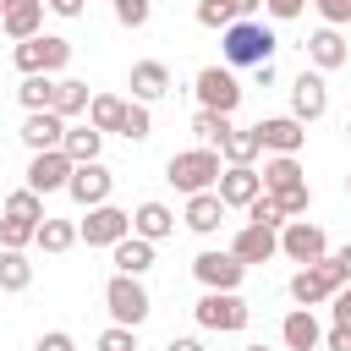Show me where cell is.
Segmentation results:
<instances>
[{"instance_id":"6da1fadb","label":"cell","mask_w":351,"mask_h":351,"mask_svg":"<svg viewBox=\"0 0 351 351\" xmlns=\"http://www.w3.org/2000/svg\"><path fill=\"white\" fill-rule=\"evenodd\" d=\"M219 49H225V66L236 71V66H263V60H274V49H280V38H274V27H263L258 16H241V22H230L225 33H219Z\"/></svg>"},{"instance_id":"7a4b0ae2","label":"cell","mask_w":351,"mask_h":351,"mask_svg":"<svg viewBox=\"0 0 351 351\" xmlns=\"http://www.w3.org/2000/svg\"><path fill=\"white\" fill-rule=\"evenodd\" d=\"M219 170H225V159H219V148H181V154H170L165 159V181L176 186V192H208V186H219Z\"/></svg>"},{"instance_id":"3957f363","label":"cell","mask_w":351,"mask_h":351,"mask_svg":"<svg viewBox=\"0 0 351 351\" xmlns=\"http://www.w3.org/2000/svg\"><path fill=\"white\" fill-rule=\"evenodd\" d=\"M346 280H351V274H346V269H340V258L329 252V258L302 263V269L291 274V302H296V307H318V302H329Z\"/></svg>"},{"instance_id":"277c9868","label":"cell","mask_w":351,"mask_h":351,"mask_svg":"<svg viewBox=\"0 0 351 351\" xmlns=\"http://www.w3.org/2000/svg\"><path fill=\"white\" fill-rule=\"evenodd\" d=\"M104 307H110V324H143L148 313H154V296H148V285H143V274H110V285H104Z\"/></svg>"},{"instance_id":"5b68a950","label":"cell","mask_w":351,"mask_h":351,"mask_svg":"<svg viewBox=\"0 0 351 351\" xmlns=\"http://www.w3.org/2000/svg\"><path fill=\"white\" fill-rule=\"evenodd\" d=\"M11 60H16V71H22V77H33V71L60 77V71H66V60H71V44H66L60 33H33V38H22V44L11 49Z\"/></svg>"},{"instance_id":"8992f818","label":"cell","mask_w":351,"mask_h":351,"mask_svg":"<svg viewBox=\"0 0 351 351\" xmlns=\"http://www.w3.org/2000/svg\"><path fill=\"white\" fill-rule=\"evenodd\" d=\"M192 318H197V329H214V335H236V329H247L252 307H247L236 291H203V296H197V307H192Z\"/></svg>"},{"instance_id":"52a82bcc","label":"cell","mask_w":351,"mask_h":351,"mask_svg":"<svg viewBox=\"0 0 351 351\" xmlns=\"http://www.w3.org/2000/svg\"><path fill=\"white\" fill-rule=\"evenodd\" d=\"M192 274H197V285H203V291H241L247 263H241L230 247H208V252H197V258H192Z\"/></svg>"},{"instance_id":"ba28073f","label":"cell","mask_w":351,"mask_h":351,"mask_svg":"<svg viewBox=\"0 0 351 351\" xmlns=\"http://www.w3.org/2000/svg\"><path fill=\"white\" fill-rule=\"evenodd\" d=\"M192 93H197V110H219V115H236V104H241V82L230 66H203Z\"/></svg>"},{"instance_id":"9c48e42d","label":"cell","mask_w":351,"mask_h":351,"mask_svg":"<svg viewBox=\"0 0 351 351\" xmlns=\"http://www.w3.org/2000/svg\"><path fill=\"white\" fill-rule=\"evenodd\" d=\"M280 258H291V263H318V258H329L324 225H313V219H285V225H280Z\"/></svg>"},{"instance_id":"30bf717a","label":"cell","mask_w":351,"mask_h":351,"mask_svg":"<svg viewBox=\"0 0 351 351\" xmlns=\"http://www.w3.org/2000/svg\"><path fill=\"white\" fill-rule=\"evenodd\" d=\"M77 236L88 247H115L121 236H132V214L115 208V203H99V208H88V219L77 225Z\"/></svg>"},{"instance_id":"8fae6325","label":"cell","mask_w":351,"mask_h":351,"mask_svg":"<svg viewBox=\"0 0 351 351\" xmlns=\"http://www.w3.org/2000/svg\"><path fill=\"white\" fill-rule=\"evenodd\" d=\"M71 170H77V159H71L66 148H44V154L27 159V186H33V192H66Z\"/></svg>"},{"instance_id":"7c38bea8","label":"cell","mask_w":351,"mask_h":351,"mask_svg":"<svg viewBox=\"0 0 351 351\" xmlns=\"http://www.w3.org/2000/svg\"><path fill=\"white\" fill-rule=\"evenodd\" d=\"M66 192H71V203H77V208H99V203H110V192H115V176H110L99 159H88V165H77V170H71Z\"/></svg>"},{"instance_id":"4fadbf2b","label":"cell","mask_w":351,"mask_h":351,"mask_svg":"<svg viewBox=\"0 0 351 351\" xmlns=\"http://www.w3.org/2000/svg\"><path fill=\"white\" fill-rule=\"evenodd\" d=\"M252 132H258L263 154H302V148H307V126H302L296 115H263Z\"/></svg>"},{"instance_id":"5bb4252c","label":"cell","mask_w":351,"mask_h":351,"mask_svg":"<svg viewBox=\"0 0 351 351\" xmlns=\"http://www.w3.org/2000/svg\"><path fill=\"white\" fill-rule=\"evenodd\" d=\"M307 60H313V71H340V66H351V38L324 22L318 33H307Z\"/></svg>"},{"instance_id":"9a60e30c","label":"cell","mask_w":351,"mask_h":351,"mask_svg":"<svg viewBox=\"0 0 351 351\" xmlns=\"http://www.w3.org/2000/svg\"><path fill=\"white\" fill-rule=\"evenodd\" d=\"M329 110V82H324V71H302V77H291V115L307 126V121H318Z\"/></svg>"},{"instance_id":"2e32d148","label":"cell","mask_w":351,"mask_h":351,"mask_svg":"<svg viewBox=\"0 0 351 351\" xmlns=\"http://www.w3.org/2000/svg\"><path fill=\"white\" fill-rule=\"evenodd\" d=\"M66 115L60 110H27V121H22V143H27V154H44V148H60L66 143Z\"/></svg>"},{"instance_id":"e0dca14e","label":"cell","mask_w":351,"mask_h":351,"mask_svg":"<svg viewBox=\"0 0 351 351\" xmlns=\"http://www.w3.org/2000/svg\"><path fill=\"white\" fill-rule=\"evenodd\" d=\"M214 192L225 197V208H241V214H247V203L263 192V176H258V165H225Z\"/></svg>"},{"instance_id":"ac0fdd59","label":"cell","mask_w":351,"mask_h":351,"mask_svg":"<svg viewBox=\"0 0 351 351\" xmlns=\"http://www.w3.org/2000/svg\"><path fill=\"white\" fill-rule=\"evenodd\" d=\"M230 252L252 269V263H269V258H280V230H269V225H241L236 236H230Z\"/></svg>"},{"instance_id":"d6986e66","label":"cell","mask_w":351,"mask_h":351,"mask_svg":"<svg viewBox=\"0 0 351 351\" xmlns=\"http://www.w3.org/2000/svg\"><path fill=\"white\" fill-rule=\"evenodd\" d=\"M181 219H186V230H197V236H214L219 225H225V197L208 186V192H192L186 197V208H181Z\"/></svg>"},{"instance_id":"ffe728a7","label":"cell","mask_w":351,"mask_h":351,"mask_svg":"<svg viewBox=\"0 0 351 351\" xmlns=\"http://www.w3.org/2000/svg\"><path fill=\"white\" fill-rule=\"evenodd\" d=\"M280 340H285V351H318L324 346V324L313 318V307H291L285 324H280Z\"/></svg>"},{"instance_id":"44dd1931","label":"cell","mask_w":351,"mask_h":351,"mask_svg":"<svg viewBox=\"0 0 351 351\" xmlns=\"http://www.w3.org/2000/svg\"><path fill=\"white\" fill-rule=\"evenodd\" d=\"M44 0H11L5 5V16H0V33L11 38V44H22V38H33V33H44Z\"/></svg>"},{"instance_id":"7402d4cb","label":"cell","mask_w":351,"mask_h":351,"mask_svg":"<svg viewBox=\"0 0 351 351\" xmlns=\"http://www.w3.org/2000/svg\"><path fill=\"white\" fill-rule=\"evenodd\" d=\"M126 88H132V99L154 104V99H165V93H170V66H165V60H137V66H132V77H126Z\"/></svg>"},{"instance_id":"603a6c76","label":"cell","mask_w":351,"mask_h":351,"mask_svg":"<svg viewBox=\"0 0 351 351\" xmlns=\"http://www.w3.org/2000/svg\"><path fill=\"white\" fill-rule=\"evenodd\" d=\"M154 247H159V241H143L137 230H132V236H121V241L110 247L115 274H148V269H154Z\"/></svg>"},{"instance_id":"cb8c5ba5","label":"cell","mask_w":351,"mask_h":351,"mask_svg":"<svg viewBox=\"0 0 351 351\" xmlns=\"http://www.w3.org/2000/svg\"><path fill=\"white\" fill-rule=\"evenodd\" d=\"M132 230H137L143 241H165V236L176 230V208H170V203H159V197H148V203H137Z\"/></svg>"},{"instance_id":"d4e9b609","label":"cell","mask_w":351,"mask_h":351,"mask_svg":"<svg viewBox=\"0 0 351 351\" xmlns=\"http://www.w3.org/2000/svg\"><path fill=\"white\" fill-rule=\"evenodd\" d=\"M258 176H263V192H274V197H280V192H291V186H302V181H307V176H302V159H296V154H269V159H263V170H258Z\"/></svg>"},{"instance_id":"484cf974","label":"cell","mask_w":351,"mask_h":351,"mask_svg":"<svg viewBox=\"0 0 351 351\" xmlns=\"http://www.w3.org/2000/svg\"><path fill=\"white\" fill-rule=\"evenodd\" d=\"M77 165H88V159H99L104 154V132L93 126V121H82V126H66V143H60Z\"/></svg>"},{"instance_id":"4316f807","label":"cell","mask_w":351,"mask_h":351,"mask_svg":"<svg viewBox=\"0 0 351 351\" xmlns=\"http://www.w3.org/2000/svg\"><path fill=\"white\" fill-rule=\"evenodd\" d=\"M88 104H93V93H88V82L82 77H55V110L71 121V115H88Z\"/></svg>"},{"instance_id":"83f0119b","label":"cell","mask_w":351,"mask_h":351,"mask_svg":"<svg viewBox=\"0 0 351 351\" xmlns=\"http://www.w3.org/2000/svg\"><path fill=\"white\" fill-rule=\"evenodd\" d=\"M33 285V263H27V252H16V247H0V291H27Z\"/></svg>"},{"instance_id":"f1b7e54d","label":"cell","mask_w":351,"mask_h":351,"mask_svg":"<svg viewBox=\"0 0 351 351\" xmlns=\"http://www.w3.org/2000/svg\"><path fill=\"white\" fill-rule=\"evenodd\" d=\"M16 99H22V110H55V77H49V71L22 77V82H16Z\"/></svg>"},{"instance_id":"f546056e","label":"cell","mask_w":351,"mask_h":351,"mask_svg":"<svg viewBox=\"0 0 351 351\" xmlns=\"http://www.w3.org/2000/svg\"><path fill=\"white\" fill-rule=\"evenodd\" d=\"M230 132H236L230 115H219V110H192V137H197L203 148H219Z\"/></svg>"},{"instance_id":"4dcf8cb0","label":"cell","mask_w":351,"mask_h":351,"mask_svg":"<svg viewBox=\"0 0 351 351\" xmlns=\"http://www.w3.org/2000/svg\"><path fill=\"white\" fill-rule=\"evenodd\" d=\"M82 236H77V225L71 219H38V236H33V247H44V252H71Z\"/></svg>"},{"instance_id":"1f68e13d","label":"cell","mask_w":351,"mask_h":351,"mask_svg":"<svg viewBox=\"0 0 351 351\" xmlns=\"http://www.w3.org/2000/svg\"><path fill=\"white\" fill-rule=\"evenodd\" d=\"M126 104H132V99H121V93H93V104H88V121H93L99 132H121V115H126Z\"/></svg>"},{"instance_id":"d6a6232c","label":"cell","mask_w":351,"mask_h":351,"mask_svg":"<svg viewBox=\"0 0 351 351\" xmlns=\"http://www.w3.org/2000/svg\"><path fill=\"white\" fill-rule=\"evenodd\" d=\"M258 154H263V143H258L252 126H247V132H230V137L219 143V159H225V165H252Z\"/></svg>"},{"instance_id":"836d02e7","label":"cell","mask_w":351,"mask_h":351,"mask_svg":"<svg viewBox=\"0 0 351 351\" xmlns=\"http://www.w3.org/2000/svg\"><path fill=\"white\" fill-rule=\"evenodd\" d=\"M0 214H11V219H27V225L49 219V214H44V192H33V186H16V192L5 197V208H0Z\"/></svg>"},{"instance_id":"e575fe53","label":"cell","mask_w":351,"mask_h":351,"mask_svg":"<svg viewBox=\"0 0 351 351\" xmlns=\"http://www.w3.org/2000/svg\"><path fill=\"white\" fill-rule=\"evenodd\" d=\"M121 137H126V143H148V137H154V115H148L143 99L126 104V115H121Z\"/></svg>"},{"instance_id":"d590c367","label":"cell","mask_w":351,"mask_h":351,"mask_svg":"<svg viewBox=\"0 0 351 351\" xmlns=\"http://www.w3.org/2000/svg\"><path fill=\"white\" fill-rule=\"evenodd\" d=\"M247 219H252V225H269V230H280L291 214H285V203H280L274 192H258V197L247 203Z\"/></svg>"},{"instance_id":"8d00e7d4","label":"cell","mask_w":351,"mask_h":351,"mask_svg":"<svg viewBox=\"0 0 351 351\" xmlns=\"http://www.w3.org/2000/svg\"><path fill=\"white\" fill-rule=\"evenodd\" d=\"M33 236H38V225H27V219H11V214H0V247H33Z\"/></svg>"},{"instance_id":"74e56055","label":"cell","mask_w":351,"mask_h":351,"mask_svg":"<svg viewBox=\"0 0 351 351\" xmlns=\"http://www.w3.org/2000/svg\"><path fill=\"white\" fill-rule=\"evenodd\" d=\"M236 22V11H230V0H197V27H230Z\"/></svg>"},{"instance_id":"f35d334b","label":"cell","mask_w":351,"mask_h":351,"mask_svg":"<svg viewBox=\"0 0 351 351\" xmlns=\"http://www.w3.org/2000/svg\"><path fill=\"white\" fill-rule=\"evenodd\" d=\"M110 5H115L121 27H148V16H154V0H110Z\"/></svg>"},{"instance_id":"ab89813d","label":"cell","mask_w":351,"mask_h":351,"mask_svg":"<svg viewBox=\"0 0 351 351\" xmlns=\"http://www.w3.org/2000/svg\"><path fill=\"white\" fill-rule=\"evenodd\" d=\"M93 351H137V329H132V324H110Z\"/></svg>"},{"instance_id":"60d3db41","label":"cell","mask_w":351,"mask_h":351,"mask_svg":"<svg viewBox=\"0 0 351 351\" xmlns=\"http://www.w3.org/2000/svg\"><path fill=\"white\" fill-rule=\"evenodd\" d=\"M280 203H285V214H291V219H302V214L313 208V186L302 181V186H291V192H280Z\"/></svg>"},{"instance_id":"b9f144b4","label":"cell","mask_w":351,"mask_h":351,"mask_svg":"<svg viewBox=\"0 0 351 351\" xmlns=\"http://www.w3.org/2000/svg\"><path fill=\"white\" fill-rule=\"evenodd\" d=\"M329 27H351V0H313Z\"/></svg>"},{"instance_id":"7bdbcfd3","label":"cell","mask_w":351,"mask_h":351,"mask_svg":"<svg viewBox=\"0 0 351 351\" xmlns=\"http://www.w3.org/2000/svg\"><path fill=\"white\" fill-rule=\"evenodd\" d=\"M329 313H335V324H351V280L329 296Z\"/></svg>"},{"instance_id":"ee69618b","label":"cell","mask_w":351,"mask_h":351,"mask_svg":"<svg viewBox=\"0 0 351 351\" xmlns=\"http://www.w3.org/2000/svg\"><path fill=\"white\" fill-rule=\"evenodd\" d=\"M33 351H77V340L66 335V329H49V335H38V346Z\"/></svg>"},{"instance_id":"f6af8a7d","label":"cell","mask_w":351,"mask_h":351,"mask_svg":"<svg viewBox=\"0 0 351 351\" xmlns=\"http://www.w3.org/2000/svg\"><path fill=\"white\" fill-rule=\"evenodd\" d=\"M302 5H307V0H263V11H269L274 22H291V16H302Z\"/></svg>"},{"instance_id":"bcb514c9","label":"cell","mask_w":351,"mask_h":351,"mask_svg":"<svg viewBox=\"0 0 351 351\" xmlns=\"http://www.w3.org/2000/svg\"><path fill=\"white\" fill-rule=\"evenodd\" d=\"M324 346L329 351H351V324H329L324 329Z\"/></svg>"},{"instance_id":"7dc6e473","label":"cell","mask_w":351,"mask_h":351,"mask_svg":"<svg viewBox=\"0 0 351 351\" xmlns=\"http://www.w3.org/2000/svg\"><path fill=\"white\" fill-rule=\"evenodd\" d=\"M274 77H280V71H274V60H263V66H252V82H258V88H274Z\"/></svg>"},{"instance_id":"c3c4849f","label":"cell","mask_w":351,"mask_h":351,"mask_svg":"<svg viewBox=\"0 0 351 351\" xmlns=\"http://www.w3.org/2000/svg\"><path fill=\"white\" fill-rule=\"evenodd\" d=\"M55 16H82V0H44Z\"/></svg>"},{"instance_id":"681fc988","label":"cell","mask_w":351,"mask_h":351,"mask_svg":"<svg viewBox=\"0 0 351 351\" xmlns=\"http://www.w3.org/2000/svg\"><path fill=\"white\" fill-rule=\"evenodd\" d=\"M165 351H203V340H197V335H176Z\"/></svg>"},{"instance_id":"f907efd6","label":"cell","mask_w":351,"mask_h":351,"mask_svg":"<svg viewBox=\"0 0 351 351\" xmlns=\"http://www.w3.org/2000/svg\"><path fill=\"white\" fill-rule=\"evenodd\" d=\"M258 5H263V0H230V11H236V22H241V16H252Z\"/></svg>"},{"instance_id":"816d5d0a","label":"cell","mask_w":351,"mask_h":351,"mask_svg":"<svg viewBox=\"0 0 351 351\" xmlns=\"http://www.w3.org/2000/svg\"><path fill=\"white\" fill-rule=\"evenodd\" d=\"M335 258H340V269L351 274V241H346V247H335Z\"/></svg>"},{"instance_id":"f5cc1de1","label":"cell","mask_w":351,"mask_h":351,"mask_svg":"<svg viewBox=\"0 0 351 351\" xmlns=\"http://www.w3.org/2000/svg\"><path fill=\"white\" fill-rule=\"evenodd\" d=\"M247 351H269V346H247Z\"/></svg>"},{"instance_id":"db71d44e","label":"cell","mask_w":351,"mask_h":351,"mask_svg":"<svg viewBox=\"0 0 351 351\" xmlns=\"http://www.w3.org/2000/svg\"><path fill=\"white\" fill-rule=\"evenodd\" d=\"M5 5H11V0H0V16H5Z\"/></svg>"},{"instance_id":"11a10c76","label":"cell","mask_w":351,"mask_h":351,"mask_svg":"<svg viewBox=\"0 0 351 351\" xmlns=\"http://www.w3.org/2000/svg\"><path fill=\"white\" fill-rule=\"evenodd\" d=\"M346 137H351V121H346Z\"/></svg>"},{"instance_id":"9f6ffc18","label":"cell","mask_w":351,"mask_h":351,"mask_svg":"<svg viewBox=\"0 0 351 351\" xmlns=\"http://www.w3.org/2000/svg\"><path fill=\"white\" fill-rule=\"evenodd\" d=\"M346 192H351V176H346Z\"/></svg>"}]
</instances>
